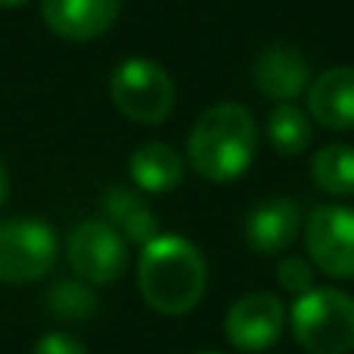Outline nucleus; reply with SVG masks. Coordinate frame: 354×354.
<instances>
[{
    "label": "nucleus",
    "instance_id": "obj_6",
    "mask_svg": "<svg viewBox=\"0 0 354 354\" xmlns=\"http://www.w3.org/2000/svg\"><path fill=\"white\" fill-rule=\"evenodd\" d=\"M68 264L87 286H109L128 268V243L109 221H81L68 233Z\"/></svg>",
    "mask_w": 354,
    "mask_h": 354
},
{
    "label": "nucleus",
    "instance_id": "obj_7",
    "mask_svg": "<svg viewBox=\"0 0 354 354\" xmlns=\"http://www.w3.org/2000/svg\"><path fill=\"white\" fill-rule=\"evenodd\" d=\"M305 243L311 261L333 280H354V208L317 205L308 214Z\"/></svg>",
    "mask_w": 354,
    "mask_h": 354
},
{
    "label": "nucleus",
    "instance_id": "obj_4",
    "mask_svg": "<svg viewBox=\"0 0 354 354\" xmlns=\"http://www.w3.org/2000/svg\"><path fill=\"white\" fill-rule=\"evenodd\" d=\"M109 97L124 118L162 124L174 109V81L153 59H124L109 78Z\"/></svg>",
    "mask_w": 354,
    "mask_h": 354
},
{
    "label": "nucleus",
    "instance_id": "obj_8",
    "mask_svg": "<svg viewBox=\"0 0 354 354\" xmlns=\"http://www.w3.org/2000/svg\"><path fill=\"white\" fill-rule=\"evenodd\" d=\"M286 311L274 292H249L233 301L224 317V336L239 351H264L280 339Z\"/></svg>",
    "mask_w": 354,
    "mask_h": 354
},
{
    "label": "nucleus",
    "instance_id": "obj_19",
    "mask_svg": "<svg viewBox=\"0 0 354 354\" xmlns=\"http://www.w3.org/2000/svg\"><path fill=\"white\" fill-rule=\"evenodd\" d=\"M31 354H87V351L78 339L66 336V333H50V336L37 339V345Z\"/></svg>",
    "mask_w": 354,
    "mask_h": 354
},
{
    "label": "nucleus",
    "instance_id": "obj_10",
    "mask_svg": "<svg viewBox=\"0 0 354 354\" xmlns=\"http://www.w3.org/2000/svg\"><path fill=\"white\" fill-rule=\"evenodd\" d=\"M311 68L308 59L289 44H270L258 53L255 66H252V81L268 100L277 103H292L295 97L308 91L311 84Z\"/></svg>",
    "mask_w": 354,
    "mask_h": 354
},
{
    "label": "nucleus",
    "instance_id": "obj_21",
    "mask_svg": "<svg viewBox=\"0 0 354 354\" xmlns=\"http://www.w3.org/2000/svg\"><path fill=\"white\" fill-rule=\"evenodd\" d=\"M19 3H25V0H0V6H3V10H6V6H19Z\"/></svg>",
    "mask_w": 354,
    "mask_h": 354
},
{
    "label": "nucleus",
    "instance_id": "obj_22",
    "mask_svg": "<svg viewBox=\"0 0 354 354\" xmlns=\"http://www.w3.org/2000/svg\"><path fill=\"white\" fill-rule=\"evenodd\" d=\"M205 354H218V351H205Z\"/></svg>",
    "mask_w": 354,
    "mask_h": 354
},
{
    "label": "nucleus",
    "instance_id": "obj_15",
    "mask_svg": "<svg viewBox=\"0 0 354 354\" xmlns=\"http://www.w3.org/2000/svg\"><path fill=\"white\" fill-rule=\"evenodd\" d=\"M311 177L330 196H354V147L330 143L311 159Z\"/></svg>",
    "mask_w": 354,
    "mask_h": 354
},
{
    "label": "nucleus",
    "instance_id": "obj_20",
    "mask_svg": "<svg viewBox=\"0 0 354 354\" xmlns=\"http://www.w3.org/2000/svg\"><path fill=\"white\" fill-rule=\"evenodd\" d=\"M6 193H10V177H6V168H3V162H0V205L6 202Z\"/></svg>",
    "mask_w": 354,
    "mask_h": 354
},
{
    "label": "nucleus",
    "instance_id": "obj_17",
    "mask_svg": "<svg viewBox=\"0 0 354 354\" xmlns=\"http://www.w3.org/2000/svg\"><path fill=\"white\" fill-rule=\"evenodd\" d=\"M47 308L62 320H87L97 311V295L81 280H62L47 292Z\"/></svg>",
    "mask_w": 354,
    "mask_h": 354
},
{
    "label": "nucleus",
    "instance_id": "obj_5",
    "mask_svg": "<svg viewBox=\"0 0 354 354\" xmlns=\"http://www.w3.org/2000/svg\"><path fill=\"white\" fill-rule=\"evenodd\" d=\"M56 236L37 218L0 221V283H35L53 268Z\"/></svg>",
    "mask_w": 354,
    "mask_h": 354
},
{
    "label": "nucleus",
    "instance_id": "obj_1",
    "mask_svg": "<svg viewBox=\"0 0 354 354\" xmlns=\"http://www.w3.org/2000/svg\"><path fill=\"white\" fill-rule=\"evenodd\" d=\"M208 268L202 252L189 239L159 233L140 249L137 261V286L153 311L177 317L189 314L205 295Z\"/></svg>",
    "mask_w": 354,
    "mask_h": 354
},
{
    "label": "nucleus",
    "instance_id": "obj_12",
    "mask_svg": "<svg viewBox=\"0 0 354 354\" xmlns=\"http://www.w3.org/2000/svg\"><path fill=\"white\" fill-rule=\"evenodd\" d=\"M301 230V208L292 199H268L245 218V243L252 252L277 255L289 249Z\"/></svg>",
    "mask_w": 354,
    "mask_h": 354
},
{
    "label": "nucleus",
    "instance_id": "obj_13",
    "mask_svg": "<svg viewBox=\"0 0 354 354\" xmlns=\"http://www.w3.org/2000/svg\"><path fill=\"white\" fill-rule=\"evenodd\" d=\"M131 177L143 193H168L183 180V156L168 143H143L131 156Z\"/></svg>",
    "mask_w": 354,
    "mask_h": 354
},
{
    "label": "nucleus",
    "instance_id": "obj_16",
    "mask_svg": "<svg viewBox=\"0 0 354 354\" xmlns=\"http://www.w3.org/2000/svg\"><path fill=\"white\" fill-rule=\"evenodd\" d=\"M314 128L308 122V112H301L292 103H277V109L268 115V140L280 156H299L311 147Z\"/></svg>",
    "mask_w": 354,
    "mask_h": 354
},
{
    "label": "nucleus",
    "instance_id": "obj_18",
    "mask_svg": "<svg viewBox=\"0 0 354 354\" xmlns=\"http://www.w3.org/2000/svg\"><path fill=\"white\" fill-rule=\"evenodd\" d=\"M277 280H280V286L286 289V292L305 295L314 289V270L305 258H283V261L277 264Z\"/></svg>",
    "mask_w": 354,
    "mask_h": 354
},
{
    "label": "nucleus",
    "instance_id": "obj_3",
    "mask_svg": "<svg viewBox=\"0 0 354 354\" xmlns=\"http://www.w3.org/2000/svg\"><path fill=\"white\" fill-rule=\"evenodd\" d=\"M292 336L308 354L354 351V299L342 289H311L292 305Z\"/></svg>",
    "mask_w": 354,
    "mask_h": 354
},
{
    "label": "nucleus",
    "instance_id": "obj_2",
    "mask_svg": "<svg viewBox=\"0 0 354 354\" xmlns=\"http://www.w3.org/2000/svg\"><path fill=\"white\" fill-rule=\"evenodd\" d=\"M258 153V124L239 103H218L199 115L187 140V162L212 183L236 180Z\"/></svg>",
    "mask_w": 354,
    "mask_h": 354
},
{
    "label": "nucleus",
    "instance_id": "obj_11",
    "mask_svg": "<svg viewBox=\"0 0 354 354\" xmlns=\"http://www.w3.org/2000/svg\"><path fill=\"white\" fill-rule=\"evenodd\" d=\"M308 115L330 131H354V68L336 66L308 84Z\"/></svg>",
    "mask_w": 354,
    "mask_h": 354
},
{
    "label": "nucleus",
    "instance_id": "obj_9",
    "mask_svg": "<svg viewBox=\"0 0 354 354\" xmlns=\"http://www.w3.org/2000/svg\"><path fill=\"white\" fill-rule=\"evenodd\" d=\"M122 0H41V16L66 41H93L115 25Z\"/></svg>",
    "mask_w": 354,
    "mask_h": 354
},
{
    "label": "nucleus",
    "instance_id": "obj_14",
    "mask_svg": "<svg viewBox=\"0 0 354 354\" xmlns=\"http://www.w3.org/2000/svg\"><path fill=\"white\" fill-rule=\"evenodd\" d=\"M103 208H106L109 224L124 236V243H134L143 249L147 243H153V239L159 236V221H156V214L149 212L147 202L137 193H131V189H109Z\"/></svg>",
    "mask_w": 354,
    "mask_h": 354
}]
</instances>
